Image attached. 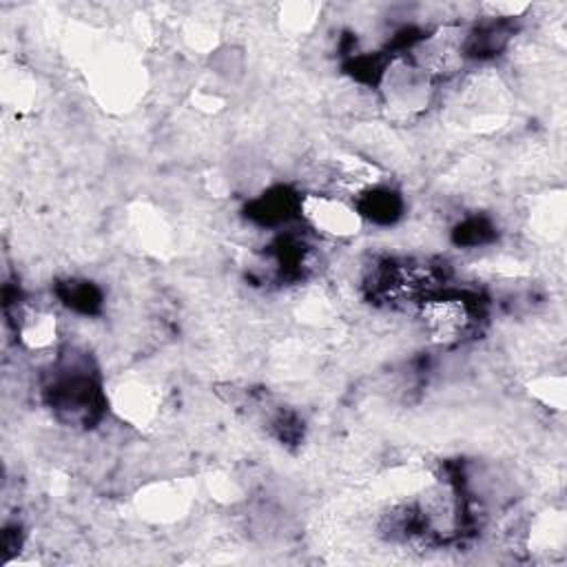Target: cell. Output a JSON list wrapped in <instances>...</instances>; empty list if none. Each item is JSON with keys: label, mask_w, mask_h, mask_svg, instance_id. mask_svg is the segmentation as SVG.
Returning <instances> with one entry per match:
<instances>
[{"label": "cell", "mask_w": 567, "mask_h": 567, "mask_svg": "<svg viewBox=\"0 0 567 567\" xmlns=\"http://www.w3.org/2000/svg\"><path fill=\"white\" fill-rule=\"evenodd\" d=\"M42 396L53 416L71 427L97 425L109 408L93 359L78 348H64L53 354L42 381Z\"/></svg>", "instance_id": "cell-1"}, {"label": "cell", "mask_w": 567, "mask_h": 567, "mask_svg": "<svg viewBox=\"0 0 567 567\" xmlns=\"http://www.w3.org/2000/svg\"><path fill=\"white\" fill-rule=\"evenodd\" d=\"M450 268L432 257H385L363 275V292L370 301L401 308L416 306L423 297L447 286Z\"/></svg>", "instance_id": "cell-2"}, {"label": "cell", "mask_w": 567, "mask_h": 567, "mask_svg": "<svg viewBox=\"0 0 567 567\" xmlns=\"http://www.w3.org/2000/svg\"><path fill=\"white\" fill-rule=\"evenodd\" d=\"M414 310L423 334L443 348L478 337L487 321L485 299L474 290L450 288V284L423 297Z\"/></svg>", "instance_id": "cell-3"}, {"label": "cell", "mask_w": 567, "mask_h": 567, "mask_svg": "<svg viewBox=\"0 0 567 567\" xmlns=\"http://www.w3.org/2000/svg\"><path fill=\"white\" fill-rule=\"evenodd\" d=\"M299 219L308 230L326 239H350L363 226L354 202L330 190L301 193Z\"/></svg>", "instance_id": "cell-4"}, {"label": "cell", "mask_w": 567, "mask_h": 567, "mask_svg": "<svg viewBox=\"0 0 567 567\" xmlns=\"http://www.w3.org/2000/svg\"><path fill=\"white\" fill-rule=\"evenodd\" d=\"M111 401L122 419L142 427V423L148 425L157 416L162 394L148 379H126L113 388Z\"/></svg>", "instance_id": "cell-5"}, {"label": "cell", "mask_w": 567, "mask_h": 567, "mask_svg": "<svg viewBox=\"0 0 567 567\" xmlns=\"http://www.w3.org/2000/svg\"><path fill=\"white\" fill-rule=\"evenodd\" d=\"M299 204H301V193L279 184L255 195L246 206V217L255 226L277 228L299 217Z\"/></svg>", "instance_id": "cell-6"}, {"label": "cell", "mask_w": 567, "mask_h": 567, "mask_svg": "<svg viewBox=\"0 0 567 567\" xmlns=\"http://www.w3.org/2000/svg\"><path fill=\"white\" fill-rule=\"evenodd\" d=\"M354 206L361 215L363 221H372L377 226H392L403 217L405 210V199L399 190L385 186L383 182L363 190L357 195Z\"/></svg>", "instance_id": "cell-7"}, {"label": "cell", "mask_w": 567, "mask_h": 567, "mask_svg": "<svg viewBox=\"0 0 567 567\" xmlns=\"http://www.w3.org/2000/svg\"><path fill=\"white\" fill-rule=\"evenodd\" d=\"M55 297L78 315H97L104 306V292L89 279H62L55 284Z\"/></svg>", "instance_id": "cell-8"}, {"label": "cell", "mask_w": 567, "mask_h": 567, "mask_svg": "<svg viewBox=\"0 0 567 567\" xmlns=\"http://www.w3.org/2000/svg\"><path fill=\"white\" fill-rule=\"evenodd\" d=\"M496 237H498V230H496L494 221L485 215H467L452 230V241L461 248L487 246Z\"/></svg>", "instance_id": "cell-9"}]
</instances>
